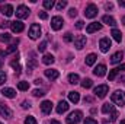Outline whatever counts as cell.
<instances>
[{
	"instance_id": "9a60e30c",
	"label": "cell",
	"mask_w": 125,
	"mask_h": 124,
	"mask_svg": "<svg viewBox=\"0 0 125 124\" xmlns=\"http://www.w3.org/2000/svg\"><path fill=\"white\" fill-rule=\"evenodd\" d=\"M94 76H97V77H102V76H105L106 74V66L105 64H99V66H96L93 70Z\"/></svg>"
},
{
	"instance_id": "c3c4849f",
	"label": "cell",
	"mask_w": 125,
	"mask_h": 124,
	"mask_svg": "<svg viewBox=\"0 0 125 124\" xmlns=\"http://www.w3.org/2000/svg\"><path fill=\"white\" fill-rule=\"evenodd\" d=\"M118 117V112H112V117H111V121H115Z\"/></svg>"
},
{
	"instance_id": "7402d4cb",
	"label": "cell",
	"mask_w": 125,
	"mask_h": 124,
	"mask_svg": "<svg viewBox=\"0 0 125 124\" xmlns=\"http://www.w3.org/2000/svg\"><path fill=\"white\" fill-rule=\"evenodd\" d=\"M102 112L103 114H112V112H115V110H114V105L112 104H103V107H102Z\"/></svg>"
},
{
	"instance_id": "ba28073f",
	"label": "cell",
	"mask_w": 125,
	"mask_h": 124,
	"mask_svg": "<svg viewBox=\"0 0 125 124\" xmlns=\"http://www.w3.org/2000/svg\"><path fill=\"white\" fill-rule=\"evenodd\" d=\"M99 47H100V51L102 53H108L109 48H111V39L109 38H102L99 41Z\"/></svg>"
},
{
	"instance_id": "d590c367",
	"label": "cell",
	"mask_w": 125,
	"mask_h": 124,
	"mask_svg": "<svg viewBox=\"0 0 125 124\" xmlns=\"http://www.w3.org/2000/svg\"><path fill=\"white\" fill-rule=\"evenodd\" d=\"M64 41H65V42H71V41H73V35H71L70 32H67V34L64 35Z\"/></svg>"
},
{
	"instance_id": "681fc988",
	"label": "cell",
	"mask_w": 125,
	"mask_h": 124,
	"mask_svg": "<svg viewBox=\"0 0 125 124\" xmlns=\"http://www.w3.org/2000/svg\"><path fill=\"white\" fill-rule=\"evenodd\" d=\"M116 69H118V72H124V70H125V64H121V66H119V67H116Z\"/></svg>"
},
{
	"instance_id": "11a10c76",
	"label": "cell",
	"mask_w": 125,
	"mask_h": 124,
	"mask_svg": "<svg viewBox=\"0 0 125 124\" xmlns=\"http://www.w3.org/2000/svg\"><path fill=\"white\" fill-rule=\"evenodd\" d=\"M122 22H124V25H125V16H124V18H122Z\"/></svg>"
},
{
	"instance_id": "30bf717a",
	"label": "cell",
	"mask_w": 125,
	"mask_h": 124,
	"mask_svg": "<svg viewBox=\"0 0 125 124\" xmlns=\"http://www.w3.org/2000/svg\"><path fill=\"white\" fill-rule=\"evenodd\" d=\"M10 29L13 32H16V34H19V32H22L25 29V25L21 21H15V22H10Z\"/></svg>"
},
{
	"instance_id": "9f6ffc18",
	"label": "cell",
	"mask_w": 125,
	"mask_h": 124,
	"mask_svg": "<svg viewBox=\"0 0 125 124\" xmlns=\"http://www.w3.org/2000/svg\"><path fill=\"white\" fill-rule=\"evenodd\" d=\"M121 124H125V120H122V121H121Z\"/></svg>"
},
{
	"instance_id": "816d5d0a",
	"label": "cell",
	"mask_w": 125,
	"mask_h": 124,
	"mask_svg": "<svg viewBox=\"0 0 125 124\" xmlns=\"http://www.w3.org/2000/svg\"><path fill=\"white\" fill-rule=\"evenodd\" d=\"M119 6H121V7H125V1H121V0H119Z\"/></svg>"
},
{
	"instance_id": "5b68a950",
	"label": "cell",
	"mask_w": 125,
	"mask_h": 124,
	"mask_svg": "<svg viewBox=\"0 0 125 124\" xmlns=\"http://www.w3.org/2000/svg\"><path fill=\"white\" fill-rule=\"evenodd\" d=\"M41 35V26L38 24H32L31 28H29V37L32 39H38Z\"/></svg>"
},
{
	"instance_id": "603a6c76",
	"label": "cell",
	"mask_w": 125,
	"mask_h": 124,
	"mask_svg": "<svg viewBox=\"0 0 125 124\" xmlns=\"http://www.w3.org/2000/svg\"><path fill=\"white\" fill-rule=\"evenodd\" d=\"M54 62H55V59H54V56H51V54H45V56L42 57V63H44V64H47V66L52 64Z\"/></svg>"
},
{
	"instance_id": "52a82bcc",
	"label": "cell",
	"mask_w": 125,
	"mask_h": 124,
	"mask_svg": "<svg viewBox=\"0 0 125 124\" xmlns=\"http://www.w3.org/2000/svg\"><path fill=\"white\" fill-rule=\"evenodd\" d=\"M108 91H109L108 85H99L97 88H94V95H96L97 98H105L106 93H108Z\"/></svg>"
},
{
	"instance_id": "836d02e7",
	"label": "cell",
	"mask_w": 125,
	"mask_h": 124,
	"mask_svg": "<svg viewBox=\"0 0 125 124\" xmlns=\"http://www.w3.org/2000/svg\"><path fill=\"white\" fill-rule=\"evenodd\" d=\"M25 124H38V123H36V120H35L32 115H29V117H26V120H25Z\"/></svg>"
},
{
	"instance_id": "4fadbf2b",
	"label": "cell",
	"mask_w": 125,
	"mask_h": 124,
	"mask_svg": "<svg viewBox=\"0 0 125 124\" xmlns=\"http://www.w3.org/2000/svg\"><path fill=\"white\" fill-rule=\"evenodd\" d=\"M51 110H52V102H51V101H44V102L41 104V111H42L45 115H48V114L51 112Z\"/></svg>"
},
{
	"instance_id": "cb8c5ba5",
	"label": "cell",
	"mask_w": 125,
	"mask_h": 124,
	"mask_svg": "<svg viewBox=\"0 0 125 124\" xmlns=\"http://www.w3.org/2000/svg\"><path fill=\"white\" fill-rule=\"evenodd\" d=\"M111 35L114 37V39H115L116 42H121V41H122V34H121V31H118V29H112Z\"/></svg>"
},
{
	"instance_id": "6f0895ef",
	"label": "cell",
	"mask_w": 125,
	"mask_h": 124,
	"mask_svg": "<svg viewBox=\"0 0 125 124\" xmlns=\"http://www.w3.org/2000/svg\"><path fill=\"white\" fill-rule=\"evenodd\" d=\"M0 124H1V123H0Z\"/></svg>"
},
{
	"instance_id": "7bdbcfd3",
	"label": "cell",
	"mask_w": 125,
	"mask_h": 124,
	"mask_svg": "<svg viewBox=\"0 0 125 124\" xmlns=\"http://www.w3.org/2000/svg\"><path fill=\"white\" fill-rule=\"evenodd\" d=\"M16 50V44H13V45H10L9 48H7V51H6V54H9V53H13Z\"/></svg>"
},
{
	"instance_id": "2e32d148",
	"label": "cell",
	"mask_w": 125,
	"mask_h": 124,
	"mask_svg": "<svg viewBox=\"0 0 125 124\" xmlns=\"http://www.w3.org/2000/svg\"><path fill=\"white\" fill-rule=\"evenodd\" d=\"M45 76H47L48 79H51V80H55V79H58L60 73H58V70H55V69H47V70H45Z\"/></svg>"
},
{
	"instance_id": "4316f807",
	"label": "cell",
	"mask_w": 125,
	"mask_h": 124,
	"mask_svg": "<svg viewBox=\"0 0 125 124\" xmlns=\"http://www.w3.org/2000/svg\"><path fill=\"white\" fill-rule=\"evenodd\" d=\"M92 85H93L92 79H83V80H82V86H83L84 89H89V88H92Z\"/></svg>"
},
{
	"instance_id": "f35d334b",
	"label": "cell",
	"mask_w": 125,
	"mask_h": 124,
	"mask_svg": "<svg viewBox=\"0 0 125 124\" xmlns=\"http://www.w3.org/2000/svg\"><path fill=\"white\" fill-rule=\"evenodd\" d=\"M84 124H97V121H96L94 118H92V117H87V118L84 120Z\"/></svg>"
},
{
	"instance_id": "bcb514c9",
	"label": "cell",
	"mask_w": 125,
	"mask_h": 124,
	"mask_svg": "<svg viewBox=\"0 0 125 124\" xmlns=\"http://www.w3.org/2000/svg\"><path fill=\"white\" fill-rule=\"evenodd\" d=\"M0 26H1L3 29H4V28H7V26H10V22H3V24H1Z\"/></svg>"
},
{
	"instance_id": "7dc6e473",
	"label": "cell",
	"mask_w": 125,
	"mask_h": 124,
	"mask_svg": "<svg viewBox=\"0 0 125 124\" xmlns=\"http://www.w3.org/2000/svg\"><path fill=\"white\" fill-rule=\"evenodd\" d=\"M22 107H23V108H29V107H31V104H29V102H26V101H23V102H22Z\"/></svg>"
},
{
	"instance_id": "8fae6325",
	"label": "cell",
	"mask_w": 125,
	"mask_h": 124,
	"mask_svg": "<svg viewBox=\"0 0 125 124\" xmlns=\"http://www.w3.org/2000/svg\"><path fill=\"white\" fill-rule=\"evenodd\" d=\"M0 117H4V118H10L12 117V110L6 104H0Z\"/></svg>"
},
{
	"instance_id": "ee69618b",
	"label": "cell",
	"mask_w": 125,
	"mask_h": 124,
	"mask_svg": "<svg viewBox=\"0 0 125 124\" xmlns=\"http://www.w3.org/2000/svg\"><path fill=\"white\" fill-rule=\"evenodd\" d=\"M35 66H36V62H35V60H31L29 64H28V69H32V67H35Z\"/></svg>"
},
{
	"instance_id": "f6af8a7d",
	"label": "cell",
	"mask_w": 125,
	"mask_h": 124,
	"mask_svg": "<svg viewBox=\"0 0 125 124\" xmlns=\"http://www.w3.org/2000/svg\"><path fill=\"white\" fill-rule=\"evenodd\" d=\"M105 7H106V10H112V9H114V4H112V3H106Z\"/></svg>"
},
{
	"instance_id": "d6986e66",
	"label": "cell",
	"mask_w": 125,
	"mask_h": 124,
	"mask_svg": "<svg viewBox=\"0 0 125 124\" xmlns=\"http://www.w3.org/2000/svg\"><path fill=\"white\" fill-rule=\"evenodd\" d=\"M68 99H70V102H74V104H77V102L80 101V95H79V92H76V91H73V92H68Z\"/></svg>"
},
{
	"instance_id": "ac0fdd59",
	"label": "cell",
	"mask_w": 125,
	"mask_h": 124,
	"mask_svg": "<svg viewBox=\"0 0 125 124\" xmlns=\"http://www.w3.org/2000/svg\"><path fill=\"white\" fill-rule=\"evenodd\" d=\"M122 59H124V53H122V51H118V53H115V54L111 57V63H112V64H116V63L121 62Z\"/></svg>"
},
{
	"instance_id": "f907efd6",
	"label": "cell",
	"mask_w": 125,
	"mask_h": 124,
	"mask_svg": "<svg viewBox=\"0 0 125 124\" xmlns=\"http://www.w3.org/2000/svg\"><path fill=\"white\" fill-rule=\"evenodd\" d=\"M51 124H61L60 121H57V120H51Z\"/></svg>"
},
{
	"instance_id": "e575fe53",
	"label": "cell",
	"mask_w": 125,
	"mask_h": 124,
	"mask_svg": "<svg viewBox=\"0 0 125 124\" xmlns=\"http://www.w3.org/2000/svg\"><path fill=\"white\" fill-rule=\"evenodd\" d=\"M45 50H47V42L44 41V42H41V44L38 45V51H41V53H44Z\"/></svg>"
},
{
	"instance_id": "44dd1931",
	"label": "cell",
	"mask_w": 125,
	"mask_h": 124,
	"mask_svg": "<svg viewBox=\"0 0 125 124\" xmlns=\"http://www.w3.org/2000/svg\"><path fill=\"white\" fill-rule=\"evenodd\" d=\"M102 21L106 24V25H109V26H115L116 25V22H115V19L112 18V16H109V15H105L103 18H102Z\"/></svg>"
},
{
	"instance_id": "60d3db41",
	"label": "cell",
	"mask_w": 125,
	"mask_h": 124,
	"mask_svg": "<svg viewBox=\"0 0 125 124\" xmlns=\"http://www.w3.org/2000/svg\"><path fill=\"white\" fill-rule=\"evenodd\" d=\"M83 26H84V22H83V21H77V22H76V28H77V29H82Z\"/></svg>"
},
{
	"instance_id": "7a4b0ae2",
	"label": "cell",
	"mask_w": 125,
	"mask_h": 124,
	"mask_svg": "<svg viewBox=\"0 0 125 124\" xmlns=\"http://www.w3.org/2000/svg\"><path fill=\"white\" fill-rule=\"evenodd\" d=\"M82 117H83V112L82 111H73L68 117H67V124H77L80 120H82Z\"/></svg>"
},
{
	"instance_id": "9c48e42d",
	"label": "cell",
	"mask_w": 125,
	"mask_h": 124,
	"mask_svg": "<svg viewBox=\"0 0 125 124\" xmlns=\"http://www.w3.org/2000/svg\"><path fill=\"white\" fill-rule=\"evenodd\" d=\"M84 45H86V37L84 35H79V37L74 38V47L77 50H82Z\"/></svg>"
},
{
	"instance_id": "7c38bea8",
	"label": "cell",
	"mask_w": 125,
	"mask_h": 124,
	"mask_svg": "<svg viewBox=\"0 0 125 124\" xmlns=\"http://www.w3.org/2000/svg\"><path fill=\"white\" fill-rule=\"evenodd\" d=\"M0 12L4 15V16H12L13 15V6L12 4H1L0 6Z\"/></svg>"
},
{
	"instance_id": "f1b7e54d",
	"label": "cell",
	"mask_w": 125,
	"mask_h": 124,
	"mask_svg": "<svg viewBox=\"0 0 125 124\" xmlns=\"http://www.w3.org/2000/svg\"><path fill=\"white\" fill-rule=\"evenodd\" d=\"M44 7L45 9H52L54 7V0H44Z\"/></svg>"
},
{
	"instance_id": "8992f818",
	"label": "cell",
	"mask_w": 125,
	"mask_h": 124,
	"mask_svg": "<svg viewBox=\"0 0 125 124\" xmlns=\"http://www.w3.org/2000/svg\"><path fill=\"white\" fill-rule=\"evenodd\" d=\"M96 15H97V6L93 4V3H92V4H89V6L86 7V10H84V16L92 19V18H94Z\"/></svg>"
},
{
	"instance_id": "5bb4252c",
	"label": "cell",
	"mask_w": 125,
	"mask_h": 124,
	"mask_svg": "<svg viewBox=\"0 0 125 124\" xmlns=\"http://www.w3.org/2000/svg\"><path fill=\"white\" fill-rule=\"evenodd\" d=\"M102 29V24H99V22H92L90 25H87V28H86V32L87 34H93L96 31H100Z\"/></svg>"
},
{
	"instance_id": "8d00e7d4",
	"label": "cell",
	"mask_w": 125,
	"mask_h": 124,
	"mask_svg": "<svg viewBox=\"0 0 125 124\" xmlns=\"http://www.w3.org/2000/svg\"><path fill=\"white\" fill-rule=\"evenodd\" d=\"M32 93H33V96H44V95H45V92L41 91V89H35Z\"/></svg>"
},
{
	"instance_id": "f546056e",
	"label": "cell",
	"mask_w": 125,
	"mask_h": 124,
	"mask_svg": "<svg viewBox=\"0 0 125 124\" xmlns=\"http://www.w3.org/2000/svg\"><path fill=\"white\" fill-rule=\"evenodd\" d=\"M0 41H1V42H9V41H10V35L6 34V32L1 34V35H0Z\"/></svg>"
},
{
	"instance_id": "db71d44e",
	"label": "cell",
	"mask_w": 125,
	"mask_h": 124,
	"mask_svg": "<svg viewBox=\"0 0 125 124\" xmlns=\"http://www.w3.org/2000/svg\"><path fill=\"white\" fill-rule=\"evenodd\" d=\"M1 67H3V62H1V60H0V69H1Z\"/></svg>"
},
{
	"instance_id": "4dcf8cb0",
	"label": "cell",
	"mask_w": 125,
	"mask_h": 124,
	"mask_svg": "<svg viewBox=\"0 0 125 124\" xmlns=\"http://www.w3.org/2000/svg\"><path fill=\"white\" fill-rule=\"evenodd\" d=\"M10 66H12V67L16 70V73H18V74L21 73V66H19V63H18V62H15V60H13V62L10 63Z\"/></svg>"
},
{
	"instance_id": "e0dca14e",
	"label": "cell",
	"mask_w": 125,
	"mask_h": 124,
	"mask_svg": "<svg viewBox=\"0 0 125 124\" xmlns=\"http://www.w3.org/2000/svg\"><path fill=\"white\" fill-rule=\"evenodd\" d=\"M68 102H65V101H60L58 102V105H57V112L58 114H62V112H65L67 110H68Z\"/></svg>"
},
{
	"instance_id": "277c9868",
	"label": "cell",
	"mask_w": 125,
	"mask_h": 124,
	"mask_svg": "<svg viewBox=\"0 0 125 124\" xmlns=\"http://www.w3.org/2000/svg\"><path fill=\"white\" fill-rule=\"evenodd\" d=\"M62 25H64V21H62L61 16H54V18L51 19V28H52L54 31H60L62 28Z\"/></svg>"
},
{
	"instance_id": "1f68e13d",
	"label": "cell",
	"mask_w": 125,
	"mask_h": 124,
	"mask_svg": "<svg viewBox=\"0 0 125 124\" xmlns=\"http://www.w3.org/2000/svg\"><path fill=\"white\" fill-rule=\"evenodd\" d=\"M119 72H118V69H114V70H111V73H109V80H114L115 77H116V74H118Z\"/></svg>"
},
{
	"instance_id": "6da1fadb",
	"label": "cell",
	"mask_w": 125,
	"mask_h": 124,
	"mask_svg": "<svg viewBox=\"0 0 125 124\" xmlns=\"http://www.w3.org/2000/svg\"><path fill=\"white\" fill-rule=\"evenodd\" d=\"M112 102L116 104V105H119V107H122L125 104V92H122V91L114 92L112 93Z\"/></svg>"
},
{
	"instance_id": "74e56055",
	"label": "cell",
	"mask_w": 125,
	"mask_h": 124,
	"mask_svg": "<svg viewBox=\"0 0 125 124\" xmlns=\"http://www.w3.org/2000/svg\"><path fill=\"white\" fill-rule=\"evenodd\" d=\"M6 82V73L4 72H0V86Z\"/></svg>"
},
{
	"instance_id": "ffe728a7",
	"label": "cell",
	"mask_w": 125,
	"mask_h": 124,
	"mask_svg": "<svg viewBox=\"0 0 125 124\" xmlns=\"http://www.w3.org/2000/svg\"><path fill=\"white\" fill-rule=\"evenodd\" d=\"M1 93H3L6 98H15V95H16V92H15L12 88H3V89H1Z\"/></svg>"
},
{
	"instance_id": "ab89813d",
	"label": "cell",
	"mask_w": 125,
	"mask_h": 124,
	"mask_svg": "<svg viewBox=\"0 0 125 124\" xmlns=\"http://www.w3.org/2000/svg\"><path fill=\"white\" fill-rule=\"evenodd\" d=\"M68 16H70V18H74V16H77V10H76V9H70V12H68Z\"/></svg>"
},
{
	"instance_id": "d6a6232c",
	"label": "cell",
	"mask_w": 125,
	"mask_h": 124,
	"mask_svg": "<svg viewBox=\"0 0 125 124\" xmlns=\"http://www.w3.org/2000/svg\"><path fill=\"white\" fill-rule=\"evenodd\" d=\"M65 6H67V1H65V0H61V1H58V3H57V10H62Z\"/></svg>"
},
{
	"instance_id": "b9f144b4",
	"label": "cell",
	"mask_w": 125,
	"mask_h": 124,
	"mask_svg": "<svg viewBox=\"0 0 125 124\" xmlns=\"http://www.w3.org/2000/svg\"><path fill=\"white\" fill-rule=\"evenodd\" d=\"M39 18L45 21V19H48V13L47 12H39Z\"/></svg>"
},
{
	"instance_id": "484cf974",
	"label": "cell",
	"mask_w": 125,
	"mask_h": 124,
	"mask_svg": "<svg viewBox=\"0 0 125 124\" xmlns=\"http://www.w3.org/2000/svg\"><path fill=\"white\" fill-rule=\"evenodd\" d=\"M96 54H89L87 57H86V66H93L94 62H96Z\"/></svg>"
},
{
	"instance_id": "d4e9b609",
	"label": "cell",
	"mask_w": 125,
	"mask_h": 124,
	"mask_svg": "<svg viewBox=\"0 0 125 124\" xmlns=\"http://www.w3.org/2000/svg\"><path fill=\"white\" fill-rule=\"evenodd\" d=\"M79 80H80V77H79V74H76V73H71V74L68 76V82H70L71 85L79 83Z\"/></svg>"
},
{
	"instance_id": "f5cc1de1",
	"label": "cell",
	"mask_w": 125,
	"mask_h": 124,
	"mask_svg": "<svg viewBox=\"0 0 125 124\" xmlns=\"http://www.w3.org/2000/svg\"><path fill=\"white\" fill-rule=\"evenodd\" d=\"M6 56V51H0V57H4Z\"/></svg>"
},
{
	"instance_id": "83f0119b",
	"label": "cell",
	"mask_w": 125,
	"mask_h": 124,
	"mask_svg": "<svg viewBox=\"0 0 125 124\" xmlns=\"http://www.w3.org/2000/svg\"><path fill=\"white\" fill-rule=\"evenodd\" d=\"M18 89L19 91H28L29 89V83L28 82H19L18 83Z\"/></svg>"
},
{
	"instance_id": "3957f363",
	"label": "cell",
	"mask_w": 125,
	"mask_h": 124,
	"mask_svg": "<svg viewBox=\"0 0 125 124\" xmlns=\"http://www.w3.org/2000/svg\"><path fill=\"white\" fill-rule=\"evenodd\" d=\"M16 16H18L19 19H25V18H28V16H29V9H28L25 4L18 6V7H16Z\"/></svg>"
}]
</instances>
